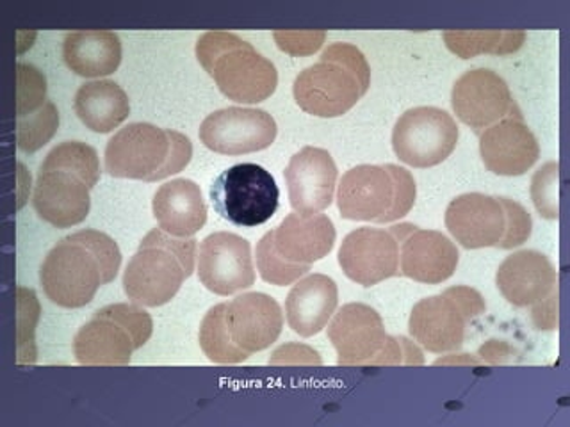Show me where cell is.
<instances>
[{
    "mask_svg": "<svg viewBox=\"0 0 570 427\" xmlns=\"http://www.w3.org/2000/svg\"><path fill=\"white\" fill-rule=\"evenodd\" d=\"M121 254L115 239L98 230H80L59 240L41 264L40 280L50 301L62 308H82L102 285L120 271Z\"/></svg>",
    "mask_w": 570,
    "mask_h": 427,
    "instance_id": "obj_1",
    "label": "cell"
},
{
    "mask_svg": "<svg viewBox=\"0 0 570 427\" xmlns=\"http://www.w3.org/2000/svg\"><path fill=\"white\" fill-rule=\"evenodd\" d=\"M100 180L97 150L86 142L67 141L49 151L36 178L32 205L43 221L71 228L88 218L89 191Z\"/></svg>",
    "mask_w": 570,
    "mask_h": 427,
    "instance_id": "obj_2",
    "label": "cell"
},
{
    "mask_svg": "<svg viewBox=\"0 0 570 427\" xmlns=\"http://www.w3.org/2000/svg\"><path fill=\"white\" fill-rule=\"evenodd\" d=\"M370 62L355 44H330L320 61L296 77L294 100L299 109L317 118L346 115L367 93Z\"/></svg>",
    "mask_w": 570,
    "mask_h": 427,
    "instance_id": "obj_3",
    "label": "cell"
},
{
    "mask_svg": "<svg viewBox=\"0 0 570 427\" xmlns=\"http://www.w3.org/2000/svg\"><path fill=\"white\" fill-rule=\"evenodd\" d=\"M196 240L169 236L160 228L148 231L124 272L127 298L157 308L177 296L195 271Z\"/></svg>",
    "mask_w": 570,
    "mask_h": 427,
    "instance_id": "obj_4",
    "label": "cell"
},
{
    "mask_svg": "<svg viewBox=\"0 0 570 427\" xmlns=\"http://www.w3.org/2000/svg\"><path fill=\"white\" fill-rule=\"evenodd\" d=\"M334 245L335 227L328 216L289 214L275 230L258 240L261 278L276 287L294 284L323 260Z\"/></svg>",
    "mask_w": 570,
    "mask_h": 427,
    "instance_id": "obj_5",
    "label": "cell"
},
{
    "mask_svg": "<svg viewBox=\"0 0 570 427\" xmlns=\"http://www.w3.org/2000/svg\"><path fill=\"white\" fill-rule=\"evenodd\" d=\"M191 157L193 145L184 133L136 121L107 142L106 171L116 178L159 182L180 173Z\"/></svg>",
    "mask_w": 570,
    "mask_h": 427,
    "instance_id": "obj_6",
    "label": "cell"
},
{
    "mask_svg": "<svg viewBox=\"0 0 570 427\" xmlns=\"http://www.w3.org/2000/svg\"><path fill=\"white\" fill-rule=\"evenodd\" d=\"M196 58L225 97L237 103H261L278 86V71L269 59L232 32H205L196 41Z\"/></svg>",
    "mask_w": 570,
    "mask_h": 427,
    "instance_id": "obj_7",
    "label": "cell"
},
{
    "mask_svg": "<svg viewBox=\"0 0 570 427\" xmlns=\"http://www.w3.org/2000/svg\"><path fill=\"white\" fill-rule=\"evenodd\" d=\"M414 177L396 165H361L338 183V212L350 221L392 222L414 207Z\"/></svg>",
    "mask_w": 570,
    "mask_h": 427,
    "instance_id": "obj_8",
    "label": "cell"
},
{
    "mask_svg": "<svg viewBox=\"0 0 570 427\" xmlns=\"http://www.w3.org/2000/svg\"><path fill=\"white\" fill-rule=\"evenodd\" d=\"M338 365H423V351L405 337H391L382 316L364 302H350L328 326Z\"/></svg>",
    "mask_w": 570,
    "mask_h": 427,
    "instance_id": "obj_9",
    "label": "cell"
},
{
    "mask_svg": "<svg viewBox=\"0 0 570 427\" xmlns=\"http://www.w3.org/2000/svg\"><path fill=\"white\" fill-rule=\"evenodd\" d=\"M154 320L138 305L115 302L95 311L73 337L80 365H127L132 352L150 340Z\"/></svg>",
    "mask_w": 570,
    "mask_h": 427,
    "instance_id": "obj_10",
    "label": "cell"
},
{
    "mask_svg": "<svg viewBox=\"0 0 570 427\" xmlns=\"http://www.w3.org/2000/svg\"><path fill=\"white\" fill-rule=\"evenodd\" d=\"M485 299L471 287H451L424 298L412 308L409 331L430 352L456 351L465 340L469 322L485 314Z\"/></svg>",
    "mask_w": 570,
    "mask_h": 427,
    "instance_id": "obj_11",
    "label": "cell"
},
{
    "mask_svg": "<svg viewBox=\"0 0 570 427\" xmlns=\"http://www.w3.org/2000/svg\"><path fill=\"white\" fill-rule=\"evenodd\" d=\"M210 200L223 219L236 227L254 228L275 216L281 191L267 169L245 162L232 166L214 180Z\"/></svg>",
    "mask_w": 570,
    "mask_h": 427,
    "instance_id": "obj_12",
    "label": "cell"
},
{
    "mask_svg": "<svg viewBox=\"0 0 570 427\" xmlns=\"http://www.w3.org/2000/svg\"><path fill=\"white\" fill-rule=\"evenodd\" d=\"M459 125L439 107H414L392 130L397 159L412 168H433L444 162L459 145Z\"/></svg>",
    "mask_w": 570,
    "mask_h": 427,
    "instance_id": "obj_13",
    "label": "cell"
},
{
    "mask_svg": "<svg viewBox=\"0 0 570 427\" xmlns=\"http://www.w3.org/2000/svg\"><path fill=\"white\" fill-rule=\"evenodd\" d=\"M275 118L254 107H227L213 112L200 125V141L222 156H245L266 150L275 142Z\"/></svg>",
    "mask_w": 570,
    "mask_h": 427,
    "instance_id": "obj_14",
    "label": "cell"
},
{
    "mask_svg": "<svg viewBox=\"0 0 570 427\" xmlns=\"http://www.w3.org/2000/svg\"><path fill=\"white\" fill-rule=\"evenodd\" d=\"M451 106L459 120L476 132L504 118H522L503 77L487 68L465 71L454 82Z\"/></svg>",
    "mask_w": 570,
    "mask_h": 427,
    "instance_id": "obj_15",
    "label": "cell"
},
{
    "mask_svg": "<svg viewBox=\"0 0 570 427\" xmlns=\"http://www.w3.org/2000/svg\"><path fill=\"white\" fill-rule=\"evenodd\" d=\"M198 278L218 296L249 289L255 284V267L248 240L228 231L205 237L198 251Z\"/></svg>",
    "mask_w": 570,
    "mask_h": 427,
    "instance_id": "obj_16",
    "label": "cell"
},
{
    "mask_svg": "<svg viewBox=\"0 0 570 427\" xmlns=\"http://www.w3.org/2000/svg\"><path fill=\"white\" fill-rule=\"evenodd\" d=\"M389 230L400 246V275L419 284L436 285L450 280L456 271L459 249L441 231L423 230L410 222Z\"/></svg>",
    "mask_w": 570,
    "mask_h": 427,
    "instance_id": "obj_17",
    "label": "cell"
},
{
    "mask_svg": "<svg viewBox=\"0 0 570 427\" xmlns=\"http://www.w3.org/2000/svg\"><path fill=\"white\" fill-rule=\"evenodd\" d=\"M338 266L344 275L362 287L400 275V246L391 230L356 228L347 234L338 249Z\"/></svg>",
    "mask_w": 570,
    "mask_h": 427,
    "instance_id": "obj_18",
    "label": "cell"
},
{
    "mask_svg": "<svg viewBox=\"0 0 570 427\" xmlns=\"http://www.w3.org/2000/svg\"><path fill=\"white\" fill-rule=\"evenodd\" d=\"M225 328L232 344L252 356L275 344L284 328V314L272 296L246 292L225 302Z\"/></svg>",
    "mask_w": 570,
    "mask_h": 427,
    "instance_id": "obj_19",
    "label": "cell"
},
{
    "mask_svg": "<svg viewBox=\"0 0 570 427\" xmlns=\"http://www.w3.org/2000/svg\"><path fill=\"white\" fill-rule=\"evenodd\" d=\"M337 166L323 148L305 147L294 153L285 169L291 207L302 216L328 209L337 186Z\"/></svg>",
    "mask_w": 570,
    "mask_h": 427,
    "instance_id": "obj_20",
    "label": "cell"
},
{
    "mask_svg": "<svg viewBox=\"0 0 570 427\" xmlns=\"http://www.w3.org/2000/svg\"><path fill=\"white\" fill-rule=\"evenodd\" d=\"M445 227L463 248H498L507 231L503 201L481 192L459 196L445 210Z\"/></svg>",
    "mask_w": 570,
    "mask_h": 427,
    "instance_id": "obj_21",
    "label": "cell"
},
{
    "mask_svg": "<svg viewBox=\"0 0 570 427\" xmlns=\"http://www.w3.org/2000/svg\"><path fill=\"white\" fill-rule=\"evenodd\" d=\"M480 156L492 173L521 177L539 160L540 145L522 118H504L481 133Z\"/></svg>",
    "mask_w": 570,
    "mask_h": 427,
    "instance_id": "obj_22",
    "label": "cell"
},
{
    "mask_svg": "<svg viewBox=\"0 0 570 427\" xmlns=\"http://www.w3.org/2000/svg\"><path fill=\"white\" fill-rule=\"evenodd\" d=\"M495 284L513 307H534L558 290V272L546 255L522 249L499 266Z\"/></svg>",
    "mask_w": 570,
    "mask_h": 427,
    "instance_id": "obj_23",
    "label": "cell"
},
{
    "mask_svg": "<svg viewBox=\"0 0 570 427\" xmlns=\"http://www.w3.org/2000/svg\"><path fill=\"white\" fill-rule=\"evenodd\" d=\"M151 210L160 230L180 239L195 236L207 222V205L200 186L189 178H175L160 186L154 195Z\"/></svg>",
    "mask_w": 570,
    "mask_h": 427,
    "instance_id": "obj_24",
    "label": "cell"
},
{
    "mask_svg": "<svg viewBox=\"0 0 570 427\" xmlns=\"http://www.w3.org/2000/svg\"><path fill=\"white\" fill-rule=\"evenodd\" d=\"M338 302L337 284L326 275H308L285 299V316L294 334L308 338L326 328Z\"/></svg>",
    "mask_w": 570,
    "mask_h": 427,
    "instance_id": "obj_25",
    "label": "cell"
},
{
    "mask_svg": "<svg viewBox=\"0 0 570 427\" xmlns=\"http://www.w3.org/2000/svg\"><path fill=\"white\" fill-rule=\"evenodd\" d=\"M62 59L76 76H111L120 67L121 41L111 31L68 32L62 41Z\"/></svg>",
    "mask_w": 570,
    "mask_h": 427,
    "instance_id": "obj_26",
    "label": "cell"
},
{
    "mask_svg": "<svg viewBox=\"0 0 570 427\" xmlns=\"http://www.w3.org/2000/svg\"><path fill=\"white\" fill-rule=\"evenodd\" d=\"M73 109L86 129L107 133L129 118L130 102L124 89L112 80H94L80 86Z\"/></svg>",
    "mask_w": 570,
    "mask_h": 427,
    "instance_id": "obj_27",
    "label": "cell"
},
{
    "mask_svg": "<svg viewBox=\"0 0 570 427\" xmlns=\"http://www.w3.org/2000/svg\"><path fill=\"white\" fill-rule=\"evenodd\" d=\"M444 43L460 59L476 58L480 53L508 56L521 49L524 31H445Z\"/></svg>",
    "mask_w": 570,
    "mask_h": 427,
    "instance_id": "obj_28",
    "label": "cell"
},
{
    "mask_svg": "<svg viewBox=\"0 0 570 427\" xmlns=\"http://www.w3.org/2000/svg\"><path fill=\"white\" fill-rule=\"evenodd\" d=\"M200 347L214 364L234 365L248 358V355L239 351L228 337L225 328V302L216 305L205 314L200 325Z\"/></svg>",
    "mask_w": 570,
    "mask_h": 427,
    "instance_id": "obj_29",
    "label": "cell"
},
{
    "mask_svg": "<svg viewBox=\"0 0 570 427\" xmlns=\"http://www.w3.org/2000/svg\"><path fill=\"white\" fill-rule=\"evenodd\" d=\"M59 129V111L53 102L45 103L41 109L18 118L17 142L20 150L35 153L50 142Z\"/></svg>",
    "mask_w": 570,
    "mask_h": 427,
    "instance_id": "obj_30",
    "label": "cell"
},
{
    "mask_svg": "<svg viewBox=\"0 0 570 427\" xmlns=\"http://www.w3.org/2000/svg\"><path fill=\"white\" fill-rule=\"evenodd\" d=\"M40 301L35 290L18 287L17 289V361L18 364H35V334L40 320Z\"/></svg>",
    "mask_w": 570,
    "mask_h": 427,
    "instance_id": "obj_31",
    "label": "cell"
},
{
    "mask_svg": "<svg viewBox=\"0 0 570 427\" xmlns=\"http://www.w3.org/2000/svg\"><path fill=\"white\" fill-rule=\"evenodd\" d=\"M47 77L43 71L18 62L17 64V118H26L47 103Z\"/></svg>",
    "mask_w": 570,
    "mask_h": 427,
    "instance_id": "obj_32",
    "label": "cell"
},
{
    "mask_svg": "<svg viewBox=\"0 0 570 427\" xmlns=\"http://www.w3.org/2000/svg\"><path fill=\"white\" fill-rule=\"evenodd\" d=\"M560 165L548 162L534 173L531 198L540 216L546 219L560 218Z\"/></svg>",
    "mask_w": 570,
    "mask_h": 427,
    "instance_id": "obj_33",
    "label": "cell"
},
{
    "mask_svg": "<svg viewBox=\"0 0 570 427\" xmlns=\"http://www.w3.org/2000/svg\"><path fill=\"white\" fill-rule=\"evenodd\" d=\"M503 201L504 212H507V231L499 249H513L517 246L524 245L525 240L530 239L531 230H533V221L528 210L517 201L501 198Z\"/></svg>",
    "mask_w": 570,
    "mask_h": 427,
    "instance_id": "obj_34",
    "label": "cell"
},
{
    "mask_svg": "<svg viewBox=\"0 0 570 427\" xmlns=\"http://www.w3.org/2000/svg\"><path fill=\"white\" fill-rule=\"evenodd\" d=\"M276 44L282 52L289 53L294 58L311 56L323 47L326 32L323 31H276L273 34Z\"/></svg>",
    "mask_w": 570,
    "mask_h": 427,
    "instance_id": "obj_35",
    "label": "cell"
},
{
    "mask_svg": "<svg viewBox=\"0 0 570 427\" xmlns=\"http://www.w3.org/2000/svg\"><path fill=\"white\" fill-rule=\"evenodd\" d=\"M320 352L303 344H287L273 352L269 365H321Z\"/></svg>",
    "mask_w": 570,
    "mask_h": 427,
    "instance_id": "obj_36",
    "label": "cell"
},
{
    "mask_svg": "<svg viewBox=\"0 0 570 427\" xmlns=\"http://www.w3.org/2000/svg\"><path fill=\"white\" fill-rule=\"evenodd\" d=\"M533 320L537 328L557 329L558 328V290L543 299L533 307Z\"/></svg>",
    "mask_w": 570,
    "mask_h": 427,
    "instance_id": "obj_37",
    "label": "cell"
}]
</instances>
